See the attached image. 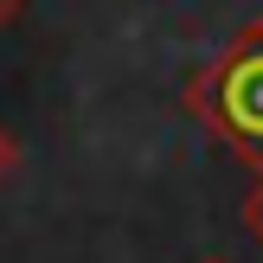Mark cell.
Returning a JSON list of instances; mask_svg holds the SVG:
<instances>
[{
    "instance_id": "6da1fadb",
    "label": "cell",
    "mask_w": 263,
    "mask_h": 263,
    "mask_svg": "<svg viewBox=\"0 0 263 263\" xmlns=\"http://www.w3.org/2000/svg\"><path fill=\"white\" fill-rule=\"evenodd\" d=\"M186 109L212 128L225 148L263 167V20L244 26L205 71H193Z\"/></svg>"
},
{
    "instance_id": "5b68a950",
    "label": "cell",
    "mask_w": 263,
    "mask_h": 263,
    "mask_svg": "<svg viewBox=\"0 0 263 263\" xmlns=\"http://www.w3.org/2000/svg\"><path fill=\"white\" fill-rule=\"evenodd\" d=\"M205 263H225V257H205Z\"/></svg>"
},
{
    "instance_id": "277c9868",
    "label": "cell",
    "mask_w": 263,
    "mask_h": 263,
    "mask_svg": "<svg viewBox=\"0 0 263 263\" xmlns=\"http://www.w3.org/2000/svg\"><path fill=\"white\" fill-rule=\"evenodd\" d=\"M20 7H26V0H0V26H7L13 13H20Z\"/></svg>"
},
{
    "instance_id": "3957f363",
    "label": "cell",
    "mask_w": 263,
    "mask_h": 263,
    "mask_svg": "<svg viewBox=\"0 0 263 263\" xmlns=\"http://www.w3.org/2000/svg\"><path fill=\"white\" fill-rule=\"evenodd\" d=\"M13 161H20V148H13V135H7V128H0V180L13 174Z\"/></svg>"
},
{
    "instance_id": "7a4b0ae2",
    "label": "cell",
    "mask_w": 263,
    "mask_h": 263,
    "mask_svg": "<svg viewBox=\"0 0 263 263\" xmlns=\"http://www.w3.org/2000/svg\"><path fill=\"white\" fill-rule=\"evenodd\" d=\"M244 225H251L257 238H263V180H257V193H251V205H244Z\"/></svg>"
}]
</instances>
